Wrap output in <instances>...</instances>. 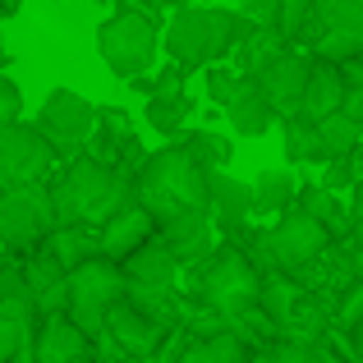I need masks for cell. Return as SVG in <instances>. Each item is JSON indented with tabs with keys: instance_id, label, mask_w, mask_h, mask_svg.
I'll use <instances>...</instances> for the list:
<instances>
[{
	"instance_id": "6da1fadb",
	"label": "cell",
	"mask_w": 363,
	"mask_h": 363,
	"mask_svg": "<svg viewBox=\"0 0 363 363\" xmlns=\"http://www.w3.org/2000/svg\"><path fill=\"white\" fill-rule=\"evenodd\" d=\"M133 198L157 216V225L179 212H212V170L184 143L179 147H161L138 166Z\"/></svg>"
},
{
	"instance_id": "7a4b0ae2",
	"label": "cell",
	"mask_w": 363,
	"mask_h": 363,
	"mask_svg": "<svg viewBox=\"0 0 363 363\" xmlns=\"http://www.w3.org/2000/svg\"><path fill=\"white\" fill-rule=\"evenodd\" d=\"M51 198H55L60 225H106L116 212H124L133 203V184L106 161L79 157L51 184Z\"/></svg>"
},
{
	"instance_id": "3957f363",
	"label": "cell",
	"mask_w": 363,
	"mask_h": 363,
	"mask_svg": "<svg viewBox=\"0 0 363 363\" xmlns=\"http://www.w3.org/2000/svg\"><path fill=\"white\" fill-rule=\"evenodd\" d=\"M253 33H257L253 18H240V14H230V9L184 5V9H175V18H170V28H166V51H170V60L184 65V69H203V65L240 51Z\"/></svg>"
},
{
	"instance_id": "277c9868",
	"label": "cell",
	"mask_w": 363,
	"mask_h": 363,
	"mask_svg": "<svg viewBox=\"0 0 363 363\" xmlns=\"http://www.w3.org/2000/svg\"><path fill=\"white\" fill-rule=\"evenodd\" d=\"M97 51L106 60V69L116 79H143V74L157 65L161 37H157V14H143V9H120L106 23L97 28Z\"/></svg>"
},
{
	"instance_id": "5b68a950",
	"label": "cell",
	"mask_w": 363,
	"mask_h": 363,
	"mask_svg": "<svg viewBox=\"0 0 363 363\" xmlns=\"http://www.w3.org/2000/svg\"><path fill=\"white\" fill-rule=\"evenodd\" d=\"M124 290H129L124 267L97 253V257H88L79 272H69V308L65 313H69V322H79L92 340H106V318L124 299Z\"/></svg>"
},
{
	"instance_id": "8992f818",
	"label": "cell",
	"mask_w": 363,
	"mask_h": 363,
	"mask_svg": "<svg viewBox=\"0 0 363 363\" xmlns=\"http://www.w3.org/2000/svg\"><path fill=\"white\" fill-rule=\"evenodd\" d=\"M198 290H203V303H207V308L221 313L225 322H235V318H244V313H253L257 303H262V276L244 262V253L221 248V253L203 267Z\"/></svg>"
},
{
	"instance_id": "52a82bcc",
	"label": "cell",
	"mask_w": 363,
	"mask_h": 363,
	"mask_svg": "<svg viewBox=\"0 0 363 363\" xmlns=\"http://www.w3.org/2000/svg\"><path fill=\"white\" fill-rule=\"evenodd\" d=\"M55 230H60V216H55V198L46 184L5 189V198H0V240L9 248L46 244Z\"/></svg>"
},
{
	"instance_id": "ba28073f",
	"label": "cell",
	"mask_w": 363,
	"mask_h": 363,
	"mask_svg": "<svg viewBox=\"0 0 363 363\" xmlns=\"http://www.w3.org/2000/svg\"><path fill=\"white\" fill-rule=\"evenodd\" d=\"M97 124H101V111L92 106L88 97L69 92V88H55L51 97L42 101V116H37V129H42L46 138H51V147L69 161H79L83 147L97 138Z\"/></svg>"
},
{
	"instance_id": "9c48e42d",
	"label": "cell",
	"mask_w": 363,
	"mask_h": 363,
	"mask_svg": "<svg viewBox=\"0 0 363 363\" xmlns=\"http://www.w3.org/2000/svg\"><path fill=\"white\" fill-rule=\"evenodd\" d=\"M60 161V152L51 147L37 124H9L0 129V189H23V184H42L51 175V166Z\"/></svg>"
},
{
	"instance_id": "30bf717a",
	"label": "cell",
	"mask_w": 363,
	"mask_h": 363,
	"mask_svg": "<svg viewBox=\"0 0 363 363\" xmlns=\"http://www.w3.org/2000/svg\"><path fill=\"white\" fill-rule=\"evenodd\" d=\"M262 240H267V253H272L276 272L299 276V272H308V267L318 262L322 253H327L331 230H327L322 221H313L308 212L290 207V212L276 221V230H272V235H262Z\"/></svg>"
},
{
	"instance_id": "8fae6325",
	"label": "cell",
	"mask_w": 363,
	"mask_h": 363,
	"mask_svg": "<svg viewBox=\"0 0 363 363\" xmlns=\"http://www.w3.org/2000/svg\"><path fill=\"white\" fill-rule=\"evenodd\" d=\"M106 340L116 345V354H129V359H157V350L166 345V327L157 318L138 308V303L120 299L106 318Z\"/></svg>"
},
{
	"instance_id": "7c38bea8",
	"label": "cell",
	"mask_w": 363,
	"mask_h": 363,
	"mask_svg": "<svg viewBox=\"0 0 363 363\" xmlns=\"http://www.w3.org/2000/svg\"><path fill=\"white\" fill-rule=\"evenodd\" d=\"M308 79H313V60H303V55H294V51H285L281 60H272L262 74H257L267 101L276 106V116H281V120H294V116L303 111Z\"/></svg>"
},
{
	"instance_id": "4fadbf2b",
	"label": "cell",
	"mask_w": 363,
	"mask_h": 363,
	"mask_svg": "<svg viewBox=\"0 0 363 363\" xmlns=\"http://www.w3.org/2000/svg\"><path fill=\"white\" fill-rule=\"evenodd\" d=\"M157 230H161L157 216H152L147 207L133 198L124 212H116L106 225H101V235H97L101 257H111V262H124V257H133L143 244H152V235H157Z\"/></svg>"
},
{
	"instance_id": "5bb4252c",
	"label": "cell",
	"mask_w": 363,
	"mask_h": 363,
	"mask_svg": "<svg viewBox=\"0 0 363 363\" xmlns=\"http://www.w3.org/2000/svg\"><path fill=\"white\" fill-rule=\"evenodd\" d=\"M124 276H129V285L133 290H147V294H175V276H179V257L170 253L161 240H152V244H143L133 257H124Z\"/></svg>"
},
{
	"instance_id": "9a60e30c",
	"label": "cell",
	"mask_w": 363,
	"mask_h": 363,
	"mask_svg": "<svg viewBox=\"0 0 363 363\" xmlns=\"http://www.w3.org/2000/svg\"><path fill=\"white\" fill-rule=\"evenodd\" d=\"M345 97H350L345 69H340V65H331V60H313L308 97H303V111H299V116L313 120V124H322L327 116H336V111L345 106Z\"/></svg>"
},
{
	"instance_id": "2e32d148",
	"label": "cell",
	"mask_w": 363,
	"mask_h": 363,
	"mask_svg": "<svg viewBox=\"0 0 363 363\" xmlns=\"http://www.w3.org/2000/svg\"><path fill=\"white\" fill-rule=\"evenodd\" d=\"M88 331L79 322H69V313H55V318H42V336H37V354L33 363H74L88 354Z\"/></svg>"
},
{
	"instance_id": "e0dca14e",
	"label": "cell",
	"mask_w": 363,
	"mask_h": 363,
	"mask_svg": "<svg viewBox=\"0 0 363 363\" xmlns=\"http://www.w3.org/2000/svg\"><path fill=\"white\" fill-rule=\"evenodd\" d=\"M157 240L184 262V257H203L212 248V212H179L170 221H161Z\"/></svg>"
},
{
	"instance_id": "ac0fdd59",
	"label": "cell",
	"mask_w": 363,
	"mask_h": 363,
	"mask_svg": "<svg viewBox=\"0 0 363 363\" xmlns=\"http://www.w3.org/2000/svg\"><path fill=\"white\" fill-rule=\"evenodd\" d=\"M225 120H230V129L244 133V138H262V133L272 129V120H276V106L267 101L262 83H257V79H244L240 92H235V101L225 106Z\"/></svg>"
},
{
	"instance_id": "d6986e66",
	"label": "cell",
	"mask_w": 363,
	"mask_h": 363,
	"mask_svg": "<svg viewBox=\"0 0 363 363\" xmlns=\"http://www.w3.org/2000/svg\"><path fill=\"white\" fill-rule=\"evenodd\" d=\"M212 212H216V221H221L225 230H240L248 216L257 212L253 184H244V179H230V175H221V170H212Z\"/></svg>"
},
{
	"instance_id": "ffe728a7",
	"label": "cell",
	"mask_w": 363,
	"mask_h": 363,
	"mask_svg": "<svg viewBox=\"0 0 363 363\" xmlns=\"http://www.w3.org/2000/svg\"><path fill=\"white\" fill-rule=\"evenodd\" d=\"M299 299H303V290H299V281H294V276H285V272L262 276V303H257V308H262L267 318L276 322V331L290 327V318H294V308H299Z\"/></svg>"
},
{
	"instance_id": "44dd1931",
	"label": "cell",
	"mask_w": 363,
	"mask_h": 363,
	"mask_svg": "<svg viewBox=\"0 0 363 363\" xmlns=\"http://www.w3.org/2000/svg\"><path fill=\"white\" fill-rule=\"evenodd\" d=\"M318 138H322V161H345V157H354L359 152V143H363V124H354L345 116V111H336V116H327L318 124Z\"/></svg>"
},
{
	"instance_id": "7402d4cb",
	"label": "cell",
	"mask_w": 363,
	"mask_h": 363,
	"mask_svg": "<svg viewBox=\"0 0 363 363\" xmlns=\"http://www.w3.org/2000/svg\"><path fill=\"white\" fill-rule=\"evenodd\" d=\"M0 313L18 318L28 331L42 318V313H37V299H33V285H28V276L18 272V267H0Z\"/></svg>"
},
{
	"instance_id": "603a6c76",
	"label": "cell",
	"mask_w": 363,
	"mask_h": 363,
	"mask_svg": "<svg viewBox=\"0 0 363 363\" xmlns=\"http://www.w3.org/2000/svg\"><path fill=\"white\" fill-rule=\"evenodd\" d=\"M322 33H345L363 42V0H318L313 37H322Z\"/></svg>"
},
{
	"instance_id": "cb8c5ba5",
	"label": "cell",
	"mask_w": 363,
	"mask_h": 363,
	"mask_svg": "<svg viewBox=\"0 0 363 363\" xmlns=\"http://www.w3.org/2000/svg\"><path fill=\"white\" fill-rule=\"evenodd\" d=\"M46 248L55 253V262H60L65 272H79L88 257H97V253H101V244H97V240H88V235H83V225H60V230L46 240Z\"/></svg>"
},
{
	"instance_id": "d4e9b609",
	"label": "cell",
	"mask_w": 363,
	"mask_h": 363,
	"mask_svg": "<svg viewBox=\"0 0 363 363\" xmlns=\"http://www.w3.org/2000/svg\"><path fill=\"white\" fill-rule=\"evenodd\" d=\"M253 194H257V212H290V203H299V184L285 170H262Z\"/></svg>"
},
{
	"instance_id": "484cf974",
	"label": "cell",
	"mask_w": 363,
	"mask_h": 363,
	"mask_svg": "<svg viewBox=\"0 0 363 363\" xmlns=\"http://www.w3.org/2000/svg\"><path fill=\"white\" fill-rule=\"evenodd\" d=\"M179 363H248V354H244V340L235 331H221L212 340H194L179 354Z\"/></svg>"
},
{
	"instance_id": "4316f807",
	"label": "cell",
	"mask_w": 363,
	"mask_h": 363,
	"mask_svg": "<svg viewBox=\"0 0 363 363\" xmlns=\"http://www.w3.org/2000/svg\"><path fill=\"white\" fill-rule=\"evenodd\" d=\"M299 212H308L313 221H322L331 235H340L345 230V212H340V203H336V194H331L327 184H308V189H299Z\"/></svg>"
},
{
	"instance_id": "83f0119b",
	"label": "cell",
	"mask_w": 363,
	"mask_h": 363,
	"mask_svg": "<svg viewBox=\"0 0 363 363\" xmlns=\"http://www.w3.org/2000/svg\"><path fill=\"white\" fill-rule=\"evenodd\" d=\"M189 120V97L184 92H161V97H147V124L157 133H179Z\"/></svg>"
},
{
	"instance_id": "f1b7e54d",
	"label": "cell",
	"mask_w": 363,
	"mask_h": 363,
	"mask_svg": "<svg viewBox=\"0 0 363 363\" xmlns=\"http://www.w3.org/2000/svg\"><path fill=\"white\" fill-rule=\"evenodd\" d=\"M336 322V313H327L318 299H308L303 294L299 299V308H294V318H290V327L281 331V336H294V340H322V331Z\"/></svg>"
},
{
	"instance_id": "f546056e",
	"label": "cell",
	"mask_w": 363,
	"mask_h": 363,
	"mask_svg": "<svg viewBox=\"0 0 363 363\" xmlns=\"http://www.w3.org/2000/svg\"><path fill=\"white\" fill-rule=\"evenodd\" d=\"M285 157L290 161H322V138H318V124L294 116L285 120Z\"/></svg>"
},
{
	"instance_id": "4dcf8cb0",
	"label": "cell",
	"mask_w": 363,
	"mask_h": 363,
	"mask_svg": "<svg viewBox=\"0 0 363 363\" xmlns=\"http://www.w3.org/2000/svg\"><path fill=\"white\" fill-rule=\"evenodd\" d=\"M18 354H23V363H33V354H37V345H33V331H28L18 318L0 313V363H14Z\"/></svg>"
},
{
	"instance_id": "1f68e13d",
	"label": "cell",
	"mask_w": 363,
	"mask_h": 363,
	"mask_svg": "<svg viewBox=\"0 0 363 363\" xmlns=\"http://www.w3.org/2000/svg\"><path fill=\"white\" fill-rule=\"evenodd\" d=\"M184 147L194 152V157L203 161L207 170H221L225 161H230V138H221V133H212V129H198V133H189V138H184Z\"/></svg>"
},
{
	"instance_id": "d6a6232c",
	"label": "cell",
	"mask_w": 363,
	"mask_h": 363,
	"mask_svg": "<svg viewBox=\"0 0 363 363\" xmlns=\"http://www.w3.org/2000/svg\"><path fill=\"white\" fill-rule=\"evenodd\" d=\"M313 14H318V0H281V33H285V42H294L299 33H308Z\"/></svg>"
},
{
	"instance_id": "836d02e7",
	"label": "cell",
	"mask_w": 363,
	"mask_h": 363,
	"mask_svg": "<svg viewBox=\"0 0 363 363\" xmlns=\"http://www.w3.org/2000/svg\"><path fill=\"white\" fill-rule=\"evenodd\" d=\"M272 354H276V363H322V354L327 350L318 345V340H294V336H281L272 345Z\"/></svg>"
},
{
	"instance_id": "e575fe53",
	"label": "cell",
	"mask_w": 363,
	"mask_h": 363,
	"mask_svg": "<svg viewBox=\"0 0 363 363\" xmlns=\"http://www.w3.org/2000/svg\"><path fill=\"white\" fill-rule=\"evenodd\" d=\"M359 322H363V276L354 285H345V294H340V303H336V327L354 331Z\"/></svg>"
},
{
	"instance_id": "d590c367",
	"label": "cell",
	"mask_w": 363,
	"mask_h": 363,
	"mask_svg": "<svg viewBox=\"0 0 363 363\" xmlns=\"http://www.w3.org/2000/svg\"><path fill=\"white\" fill-rule=\"evenodd\" d=\"M18 116H23V88L9 74H0V129L18 124Z\"/></svg>"
},
{
	"instance_id": "8d00e7d4",
	"label": "cell",
	"mask_w": 363,
	"mask_h": 363,
	"mask_svg": "<svg viewBox=\"0 0 363 363\" xmlns=\"http://www.w3.org/2000/svg\"><path fill=\"white\" fill-rule=\"evenodd\" d=\"M240 74H230V69H212V74H207V97H212L216 101V106H230V101H235V92H240Z\"/></svg>"
},
{
	"instance_id": "74e56055",
	"label": "cell",
	"mask_w": 363,
	"mask_h": 363,
	"mask_svg": "<svg viewBox=\"0 0 363 363\" xmlns=\"http://www.w3.org/2000/svg\"><path fill=\"white\" fill-rule=\"evenodd\" d=\"M340 111H345L354 124H363V88H354V83H350V97H345V106H340Z\"/></svg>"
},
{
	"instance_id": "f35d334b",
	"label": "cell",
	"mask_w": 363,
	"mask_h": 363,
	"mask_svg": "<svg viewBox=\"0 0 363 363\" xmlns=\"http://www.w3.org/2000/svg\"><path fill=\"white\" fill-rule=\"evenodd\" d=\"M345 79L354 83V88H363V55H359V60H350V65H345Z\"/></svg>"
},
{
	"instance_id": "ab89813d",
	"label": "cell",
	"mask_w": 363,
	"mask_h": 363,
	"mask_svg": "<svg viewBox=\"0 0 363 363\" xmlns=\"http://www.w3.org/2000/svg\"><path fill=\"white\" fill-rule=\"evenodd\" d=\"M350 336H354V363H363V322L350 331Z\"/></svg>"
},
{
	"instance_id": "60d3db41",
	"label": "cell",
	"mask_w": 363,
	"mask_h": 363,
	"mask_svg": "<svg viewBox=\"0 0 363 363\" xmlns=\"http://www.w3.org/2000/svg\"><path fill=\"white\" fill-rule=\"evenodd\" d=\"M248 363H276L272 350H257V354H248Z\"/></svg>"
},
{
	"instance_id": "b9f144b4",
	"label": "cell",
	"mask_w": 363,
	"mask_h": 363,
	"mask_svg": "<svg viewBox=\"0 0 363 363\" xmlns=\"http://www.w3.org/2000/svg\"><path fill=\"white\" fill-rule=\"evenodd\" d=\"M354 216H359V221H363V184L354 189Z\"/></svg>"
},
{
	"instance_id": "7bdbcfd3",
	"label": "cell",
	"mask_w": 363,
	"mask_h": 363,
	"mask_svg": "<svg viewBox=\"0 0 363 363\" xmlns=\"http://www.w3.org/2000/svg\"><path fill=\"white\" fill-rule=\"evenodd\" d=\"M74 363H97V359H92V354H83V359H74Z\"/></svg>"
},
{
	"instance_id": "ee69618b",
	"label": "cell",
	"mask_w": 363,
	"mask_h": 363,
	"mask_svg": "<svg viewBox=\"0 0 363 363\" xmlns=\"http://www.w3.org/2000/svg\"><path fill=\"white\" fill-rule=\"evenodd\" d=\"M0 198H5V189H0Z\"/></svg>"
},
{
	"instance_id": "f6af8a7d",
	"label": "cell",
	"mask_w": 363,
	"mask_h": 363,
	"mask_svg": "<svg viewBox=\"0 0 363 363\" xmlns=\"http://www.w3.org/2000/svg\"><path fill=\"white\" fill-rule=\"evenodd\" d=\"M0 9H5V0H0Z\"/></svg>"
},
{
	"instance_id": "bcb514c9",
	"label": "cell",
	"mask_w": 363,
	"mask_h": 363,
	"mask_svg": "<svg viewBox=\"0 0 363 363\" xmlns=\"http://www.w3.org/2000/svg\"><path fill=\"white\" fill-rule=\"evenodd\" d=\"M0 18H5V9H0Z\"/></svg>"
}]
</instances>
